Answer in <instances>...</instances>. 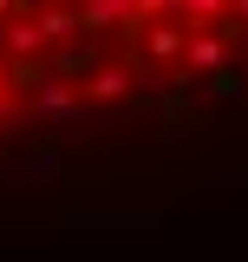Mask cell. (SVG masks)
<instances>
[{
  "label": "cell",
  "instance_id": "6da1fadb",
  "mask_svg": "<svg viewBox=\"0 0 248 262\" xmlns=\"http://www.w3.org/2000/svg\"><path fill=\"white\" fill-rule=\"evenodd\" d=\"M248 125V0H0V164Z\"/></svg>",
  "mask_w": 248,
  "mask_h": 262
}]
</instances>
